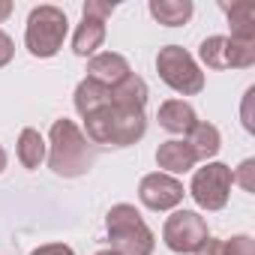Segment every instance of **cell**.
<instances>
[{
  "instance_id": "obj_1",
  "label": "cell",
  "mask_w": 255,
  "mask_h": 255,
  "mask_svg": "<svg viewBox=\"0 0 255 255\" xmlns=\"http://www.w3.org/2000/svg\"><path fill=\"white\" fill-rule=\"evenodd\" d=\"M48 168L57 177H84L96 162V147L84 138V132L66 117L51 123L48 135Z\"/></svg>"
},
{
  "instance_id": "obj_2",
  "label": "cell",
  "mask_w": 255,
  "mask_h": 255,
  "mask_svg": "<svg viewBox=\"0 0 255 255\" xmlns=\"http://www.w3.org/2000/svg\"><path fill=\"white\" fill-rule=\"evenodd\" d=\"M144 132H147L144 111H123V108H114L111 102L84 117V138L93 147L96 144L129 147V144L141 141Z\"/></svg>"
},
{
  "instance_id": "obj_3",
  "label": "cell",
  "mask_w": 255,
  "mask_h": 255,
  "mask_svg": "<svg viewBox=\"0 0 255 255\" xmlns=\"http://www.w3.org/2000/svg\"><path fill=\"white\" fill-rule=\"evenodd\" d=\"M105 231L117 255H150L156 246L153 231L132 204H114L105 216Z\"/></svg>"
},
{
  "instance_id": "obj_4",
  "label": "cell",
  "mask_w": 255,
  "mask_h": 255,
  "mask_svg": "<svg viewBox=\"0 0 255 255\" xmlns=\"http://www.w3.org/2000/svg\"><path fill=\"white\" fill-rule=\"evenodd\" d=\"M69 33V18L57 6H33L27 15V30H24V45L33 57H54L63 48V39Z\"/></svg>"
},
{
  "instance_id": "obj_5",
  "label": "cell",
  "mask_w": 255,
  "mask_h": 255,
  "mask_svg": "<svg viewBox=\"0 0 255 255\" xmlns=\"http://www.w3.org/2000/svg\"><path fill=\"white\" fill-rule=\"evenodd\" d=\"M156 72L159 78L180 96H195L204 90V72L198 69L195 57L180 45H165L156 54Z\"/></svg>"
},
{
  "instance_id": "obj_6",
  "label": "cell",
  "mask_w": 255,
  "mask_h": 255,
  "mask_svg": "<svg viewBox=\"0 0 255 255\" xmlns=\"http://www.w3.org/2000/svg\"><path fill=\"white\" fill-rule=\"evenodd\" d=\"M231 168L225 162H207L204 168H198L192 174V183H189V195L195 198V204L201 210H222L228 204V195H231Z\"/></svg>"
},
{
  "instance_id": "obj_7",
  "label": "cell",
  "mask_w": 255,
  "mask_h": 255,
  "mask_svg": "<svg viewBox=\"0 0 255 255\" xmlns=\"http://www.w3.org/2000/svg\"><path fill=\"white\" fill-rule=\"evenodd\" d=\"M207 222L201 213L195 210H174L165 225H162V240L171 252L177 255H186V252H195L204 240H207Z\"/></svg>"
},
{
  "instance_id": "obj_8",
  "label": "cell",
  "mask_w": 255,
  "mask_h": 255,
  "mask_svg": "<svg viewBox=\"0 0 255 255\" xmlns=\"http://www.w3.org/2000/svg\"><path fill=\"white\" fill-rule=\"evenodd\" d=\"M183 195H186L183 183L171 174H162V171H153V174L141 177V183H138V201L147 210H156V213L174 210L183 201Z\"/></svg>"
},
{
  "instance_id": "obj_9",
  "label": "cell",
  "mask_w": 255,
  "mask_h": 255,
  "mask_svg": "<svg viewBox=\"0 0 255 255\" xmlns=\"http://www.w3.org/2000/svg\"><path fill=\"white\" fill-rule=\"evenodd\" d=\"M129 72H132L129 60H126L123 54H117V51H102V54H93L87 60V78L102 84V87H108V90L117 87Z\"/></svg>"
},
{
  "instance_id": "obj_10",
  "label": "cell",
  "mask_w": 255,
  "mask_h": 255,
  "mask_svg": "<svg viewBox=\"0 0 255 255\" xmlns=\"http://www.w3.org/2000/svg\"><path fill=\"white\" fill-rule=\"evenodd\" d=\"M156 165L162 168V174H186L198 165L192 147L183 141V138H171V141H162L159 150H156Z\"/></svg>"
},
{
  "instance_id": "obj_11",
  "label": "cell",
  "mask_w": 255,
  "mask_h": 255,
  "mask_svg": "<svg viewBox=\"0 0 255 255\" xmlns=\"http://www.w3.org/2000/svg\"><path fill=\"white\" fill-rule=\"evenodd\" d=\"M147 96H150V90H147L144 78L135 75V72H129L117 87L108 90V102H111L114 108H123V111H144Z\"/></svg>"
},
{
  "instance_id": "obj_12",
  "label": "cell",
  "mask_w": 255,
  "mask_h": 255,
  "mask_svg": "<svg viewBox=\"0 0 255 255\" xmlns=\"http://www.w3.org/2000/svg\"><path fill=\"white\" fill-rule=\"evenodd\" d=\"M156 120H159L162 129L171 132V135H189V129L198 123L195 108H192L189 102H183V99H168V102H162L159 111H156Z\"/></svg>"
},
{
  "instance_id": "obj_13",
  "label": "cell",
  "mask_w": 255,
  "mask_h": 255,
  "mask_svg": "<svg viewBox=\"0 0 255 255\" xmlns=\"http://www.w3.org/2000/svg\"><path fill=\"white\" fill-rule=\"evenodd\" d=\"M102 42H105V21L93 15H81V24L75 27L72 36V51L78 57H93L96 48H102Z\"/></svg>"
},
{
  "instance_id": "obj_14",
  "label": "cell",
  "mask_w": 255,
  "mask_h": 255,
  "mask_svg": "<svg viewBox=\"0 0 255 255\" xmlns=\"http://www.w3.org/2000/svg\"><path fill=\"white\" fill-rule=\"evenodd\" d=\"M222 12L228 15L231 39L255 42V3H249V0H237V3H222Z\"/></svg>"
},
{
  "instance_id": "obj_15",
  "label": "cell",
  "mask_w": 255,
  "mask_h": 255,
  "mask_svg": "<svg viewBox=\"0 0 255 255\" xmlns=\"http://www.w3.org/2000/svg\"><path fill=\"white\" fill-rule=\"evenodd\" d=\"M183 141L192 147V153H195L198 162L213 159V156L219 153V147H222V135H219V129H216L213 123H201V120L189 129V135H186Z\"/></svg>"
},
{
  "instance_id": "obj_16",
  "label": "cell",
  "mask_w": 255,
  "mask_h": 255,
  "mask_svg": "<svg viewBox=\"0 0 255 255\" xmlns=\"http://www.w3.org/2000/svg\"><path fill=\"white\" fill-rule=\"evenodd\" d=\"M147 9H150V15H153L159 24H165V27H180V24H186V21L192 18V12H195L192 0H150Z\"/></svg>"
},
{
  "instance_id": "obj_17",
  "label": "cell",
  "mask_w": 255,
  "mask_h": 255,
  "mask_svg": "<svg viewBox=\"0 0 255 255\" xmlns=\"http://www.w3.org/2000/svg\"><path fill=\"white\" fill-rule=\"evenodd\" d=\"M45 156H48V144L39 135V129H30V126L21 129V135H18V162L33 171L45 162Z\"/></svg>"
},
{
  "instance_id": "obj_18",
  "label": "cell",
  "mask_w": 255,
  "mask_h": 255,
  "mask_svg": "<svg viewBox=\"0 0 255 255\" xmlns=\"http://www.w3.org/2000/svg\"><path fill=\"white\" fill-rule=\"evenodd\" d=\"M102 105H108V87H102V84H96L90 78L78 81V87H75V111L81 117H87V114L99 111Z\"/></svg>"
},
{
  "instance_id": "obj_19",
  "label": "cell",
  "mask_w": 255,
  "mask_h": 255,
  "mask_svg": "<svg viewBox=\"0 0 255 255\" xmlns=\"http://www.w3.org/2000/svg\"><path fill=\"white\" fill-rule=\"evenodd\" d=\"M198 57L207 69H228V36H207L198 48Z\"/></svg>"
},
{
  "instance_id": "obj_20",
  "label": "cell",
  "mask_w": 255,
  "mask_h": 255,
  "mask_svg": "<svg viewBox=\"0 0 255 255\" xmlns=\"http://www.w3.org/2000/svg\"><path fill=\"white\" fill-rule=\"evenodd\" d=\"M225 255H255V240L249 234H234L231 240H222Z\"/></svg>"
},
{
  "instance_id": "obj_21",
  "label": "cell",
  "mask_w": 255,
  "mask_h": 255,
  "mask_svg": "<svg viewBox=\"0 0 255 255\" xmlns=\"http://www.w3.org/2000/svg\"><path fill=\"white\" fill-rule=\"evenodd\" d=\"M252 171H255V159H243L237 171H231V180L240 183L246 192H255V180H252Z\"/></svg>"
},
{
  "instance_id": "obj_22",
  "label": "cell",
  "mask_w": 255,
  "mask_h": 255,
  "mask_svg": "<svg viewBox=\"0 0 255 255\" xmlns=\"http://www.w3.org/2000/svg\"><path fill=\"white\" fill-rule=\"evenodd\" d=\"M114 9H117L114 3H102V0H87V3L81 6V15H93V18H102V21H108Z\"/></svg>"
},
{
  "instance_id": "obj_23",
  "label": "cell",
  "mask_w": 255,
  "mask_h": 255,
  "mask_svg": "<svg viewBox=\"0 0 255 255\" xmlns=\"http://www.w3.org/2000/svg\"><path fill=\"white\" fill-rule=\"evenodd\" d=\"M12 57H15V42H12L3 30H0V69H3Z\"/></svg>"
},
{
  "instance_id": "obj_24",
  "label": "cell",
  "mask_w": 255,
  "mask_h": 255,
  "mask_svg": "<svg viewBox=\"0 0 255 255\" xmlns=\"http://www.w3.org/2000/svg\"><path fill=\"white\" fill-rule=\"evenodd\" d=\"M30 255H75L66 243H45V246H39V249H33Z\"/></svg>"
},
{
  "instance_id": "obj_25",
  "label": "cell",
  "mask_w": 255,
  "mask_h": 255,
  "mask_svg": "<svg viewBox=\"0 0 255 255\" xmlns=\"http://www.w3.org/2000/svg\"><path fill=\"white\" fill-rule=\"evenodd\" d=\"M195 255H225L222 252V240H216V237H207L198 249H195Z\"/></svg>"
},
{
  "instance_id": "obj_26",
  "label": "cell",
  "mask_w": 255,
  "mask_h": 255,
  "mask_svg": "<svg viewBox=\"0 0 255 255\" xmlns=\"http://www.w3.org/2000/svg\"><path fill=\"white\" fill-rule=\"evenodd\" d=\"M9 15H12V3H9V0H0V24H3Z\"/></svg>"
},
{
  "instance_id": "obj_27",
  "label": "cell",
  "mask_w": 255,
  "mask_h": 255,
  "mask_svg": "<svg viewBox=\"0 0 255 255\" xmlns=\"http://www.w3.org/2000/svg\"><path fill=\"white\" fill-rule=\"evenodd\" d=\"M6 162H9V156H6V150L0 147V174H3V168H6Z\"/></svg>"
},
{
  "instance_id": "obj_28",
  "label": "cell",
  "mask_w": 255,
  "mask_h": 255,
  "mask_svg": "<svg viewBox=\"0 0 255 255\" xmlns=\"http://www.w3.org/2000/svg\"><path fill=\"white\" fill-rule=\"evenodd\" d=\"M96 255H117L114 249H102V252H96Z\"/></svg>"
}]
</instances>
